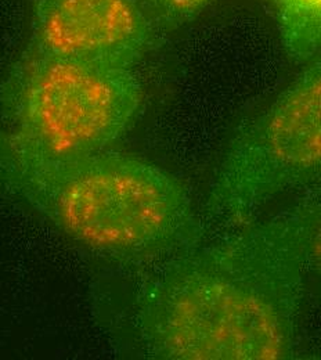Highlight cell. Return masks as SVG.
<instances>
[{"label": "cell", "instance_id": "1", "mask_svg": "<svg viewBox=\"0 0 321 360\" xmlns=\"http://www.w3.org/2000/svg\"><path fill=\"white\" fill-rule=\"evenodd\" d=\"M292 205L145 266L135 326L150 358L294 355L321 211V181Z\"/></svg>", "mask_w": 321, "mask_h": 360}, {"label": "cell", "instance_id": "2", "mask_svg": "<svg viewBox=\"0 0 321 360\" xmlns=\"http://www.w3.org/2000/svg\"><path fill=\"white\" fill-rule=\"evenodd\" d=\"M0 193L121 264L150 266L205 237L183 181L131 154L50 158L0 131Z\"/></svg>", "mask_w": 321, "mask_h": 360}, {"label": "cell", "instance_id": "3", "mask_svg": "<svg viewBox=\"0 0 321 360\" xmlns=\"http://www.w3.org/2000/svg\"><path fill=\"white\" fill-rule=\"evenodd\" d=\"M4 134L50 158L104 151L132 125L143 88L132 68H115L27 47L0 88Z\"/></svg>", "mask_w": 321, "mask_h": 360}, {"label": "cell", "instance_id": "4", "mask_svg": "<svg viewBox=\"0 0 321 360\" xmlns=\"http://www.w3.org/2000/svg\"><path fill=\"white\" fill-rule=\"evenodd\" d=\"M321 181V53L230 140L211 183L205 222L228 231L275 197Z\"/></svg>", "mask_w": 321, "mask_h": 360}, {"label": "cell", "instance_id": "5", "mask_svg": "<svg viewBox=\"0 0 321 360\" xmlns=\"http://www.w3.org/2000/svg\"><path fill=\"white\" fill-rule=\"evenodd\" d=\"M154 44L138 0H34L28 47L71 60L133 68Z\"/></svg>", "mask_w": 321, "mask_h": 360}, {"label": "cell", "instance_id": "6", "mask_svg": "<svg viewBox=\"0 0 321 360\" xmlns=\"http://www.w3.org/2000/svg\"><path fill=\"white\" fill-rule=\"evenodd\" d=\"M275 10L281 45L295 64L321 53V0H269Z\"/></svg>", "mask_w": 321, "mask_h": 360}, {"label": "cell", "instance_id": "7", "mask_svg": "<svg viewBox=\"0 0 321 360\" xmlns=\"http://www.w3.org/2000/svg\"><path fill=\"white\" fill-rule=\"evenodd\" d=\"M158 17L171 27L192 21L212 0H150Z\"/></svg>", "mask_w": 321, "mask_h": 360}, {"label": "cell", "instance_id": "8", "mask_svg": "<svg viewBox=\"0 0 321 360\" xmlns=\"http://www.w3.org/2000/svg\"><path fill=\"white\" fill-rule=\"evenodd\" d=\"M309 274L313 276L321 290V211L309 247Z\"/></svg>", "mask_w": 321, "mask_h": 360}]
</instances>
